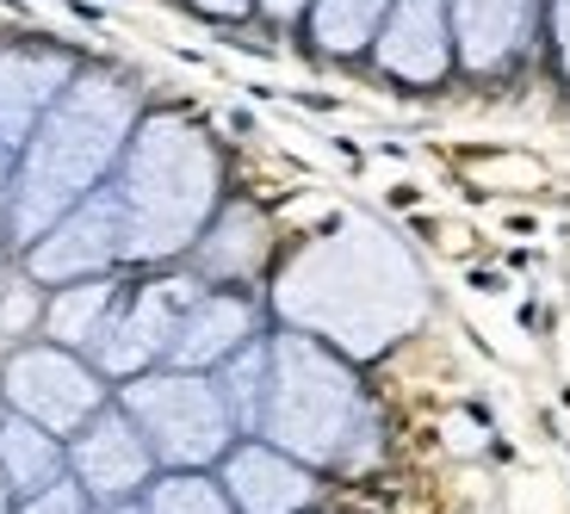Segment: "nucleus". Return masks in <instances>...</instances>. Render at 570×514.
Here are the masks:
<instances>
[{"label": "nucleus", "mask_w": 570, "mask_h": 514, "mask_svg": "<svg viewBox=\"0 0 570 514\" xmlns=\"http://www.w3.org/2000/svg\"><path fill=\"white\" fill-rule=\"evenodd\" d=\"M267 304L279 323L366 366L422 329L434 291H428V273L415 267V255L385 224L347 217L273 273Z\"/></svg>", "instance_id": "1"}, {"label": "nucleus", "mask_w": 570, "mask_h": 514, "mask_svg": "<svg viewBox=\"0 0 570 514\" xmlns=\"http://www.w3.org/2000/svg\"><path fill=\"white\" fill-rule=\"evenodd\" d=\"M142 118V93L112 69H81L62 100L38 118L13 156V248L38 243L69 205L112 180L130 130Z\"/></svg>", "instance_id": "2"}, {"label": "nucleus", "mask_w": 570, "mask_h": 514, "mask_svg": "<svg viewBox=\"0 0 570 514\" xmlns=\"http://www.w3.org/2000/svg\"><path fill=\"white\" fill-rule=\"evenodd\" d=\"M125 211V267L186 260L224 205V156L212 130L186 112H142L112 168Z\"/></svg>", "instance_id": "3"}, {"label": "nucleus", "mask_w": 570, "mask_h": 514, "mask_svg": "<svg viewBox=\"0 0 570 514\" xmlns=\"http://www.w3.org/2000/svg\"><path fill=\"white\" fill-rule=\"evenodd\" d=\"M255 434L304 458L311 472H360L379 453V409L360 385L354 359L279 323L267 335V385H261Z\"/></svg>", "instance_id": "4"}, {"label": "nucleus", "mask_w": 570, "mask_h": 514, "mask_svg": "<svg viewBox=\"0 0 570 514\" xmlns=\"http://www.w3.org/2000/svg\"><path fill=\"white\" fill-rule=\"evenodd\" d=\"M118 403L142 428L161 472H217V458L243 441L217 372L193 366H149L118 385Z\"/></svg>", "instance_id": "5"}, {"label": "nucleus", "mask_w": 570, "mask_h": 514, "mask_svg": "<svg viewBox=\"0 0 570 514\" xmlns=\"http://www.w3.org/2000/svg\"><path fill=\"white\" fill-rule=\"evenodd\" d=\"M205 279L199 273H156V279H137V286H118L112 310H106L100 335L87 342V359L125 385L149 366H168L174 354V335H180L186 310L199 304Z\"/></svg>", "instance_id": "6"}, {"label": "nucleus", "mask_w": 570, "mask_h": 514, "mask_svg": "<svg viewBox=\"0 0 570 514\" xmlns=\"http://www.w3.org/2000/svg\"><path fill=\"white\" fill-rule=\"evenodd\" d=\"M0 403L69 441L75 428H87L112 403V378L75 347L31 342V347H13L7 366H0Z\"/></svg>", "instance_id": "7"}, {"label": "nucleus", "mask_w": 570, "mask_h": 514, "mask_svg": "<svg viewBox=\"0 0 570 514\" xmlns=\"http://www.w3.org/2000/svg\"><path fill=\"white\" fill-rule=\"evenodd\" d=\"M19 267L38 286H69V279H100V273L125 267V211H118L112 180L94 186L81 205L57 217L38 243L19 248Z\"/></svg>", "instance_id": "8"}, {"label": "nucleus", "mask_w": 570, "mask_h": 514, "mask_svg": "<svg viewBox=\"0 0 570 514\" xmlns=\"http://www.w3.org/2000/svg\"><path fill=\"white\" fill-rule=\"evenodd\" d=\"M156 453H149V441H142V428L130 422L125 403H106L87 428L69 434V477L94 496V508H106V502H137L142 490L156 484Z\"/></svg>", "instance_id": "9"}, {"label": "nucleus", "mask_w": 570, "mask_h": 514, "mask_svg": "<svg viewBox=\"0 0 570 514\" xmlns=\"http://www.w3.org/2000/svg\"><path fill=\"white\" fill-rule=\"evenodd\" d=\"M372 62L403 87H434L459 69L446 0H391L372 31Z\"/></svg>", "instance_id": "10"}, {"label": "nucleus", "mask_w": 570, "mask_h": 514, "mask_svg": "<svg viewBox=\"0 0 570 514\" xmlns=\"http://www.w3.org/2000/svg\"><path fill=\"white\" fill-rule=\"evenodd\" d=\"M217 484L229 490L236 514H311L316 508V472L304 458H292L285 446L243 434L217 458Z\"/></svg>", "instance_id": "11"}, {"label": "nucleus", "mask_w": 570, "mask_h": 514, "mask_svg": "<svg viewBox=\"0 0 570 514\" xmlns=\"http://www.w3.org/2000/svg\"><path fill=\"white\" fill-rule=\"evenodd\" d=\"M81 62L57 43H0V156H19L38 118L62 100Z\"/></svg>", "instance_id": "12"}, {"label": "nucleus", "mask_w": 570, "mask_h": 514, "mask_svg": "<svg viewBox=\"0 0 570 514\" xmlns=\"http://www.w3.org/2000/svg\"><path fill=\"white\" fill-rule=\"evenodd\" d=\"M453 57L465 75H502L521 62L540 26V0H446Z\"/></svg>", "instance_id": "13"}, {"label": "nucleus", "mask_w": 570, "mask_h": 514, "mask_svg": "<svg viewBox=\"0 0 570 514\" xmlns=\"http://www.w3.org/2000/svg\"><path fill=\"white\" fill-rule=\"evenodd\" d=\"M261 335V304L236 286H205L199 304L186 310L180 335H174L168 366H193V372H217L236 347H248Z\"/></svg>", "instance_id": "14"}, {"label": "nucleus", "mask_w": 570, "mask_h": 514, "mask_svg": "<svg viewBox=\"0 0 570 514\" xmlns=\"http://www.w3.org/2000/svg\"><path fill=\"white\" fill-rule=\"evenodd\" d=\"M267 217L255 205H217V217L205 224V236L193 243V273L205 286H248L267 260Z\"/></svg>", "instance_id": "15"}, {"label": "nucleus", "mask_w": 570, "mask_h": 514, "mask_svg": "<svg viewBox=\"0 0 570 514\" xmlns=\"http://www.w3.org/2000/svg\"><path fill=\"white\" fill-rule=\"evenodd\" d=\"M62 472H69V441L62 434L38 428L19 409L0 415V477L13 484V496H31V490L57 484Z\"/></svg>", "instance_id": "16"}, {"label": "nucleus", "mask_w": 570, "mask_h": 514, "mask_svg": "<svg viewBox=\"0 0 570 514\" xmlns=\"http://www.w3.org/2000/svg\"><path fill=\"white\" fill-rule=\"evenodd\" d=\"M118 298V279L112 273H100V279H69V286H57L50 298H43V342L57 347H75V354H87V342L100 335L106 310H112Z\"/></svg>", "instance_id": "17"}, {"label": "nucleus", "mask_w": 570, "mask_h": 514, "mask_svg": "<svg viewBox=\"0 0 570 514\" xmlns=\"http://www.w3.org/2000/svg\"><path fill=\"white\" fill-rule=\"evenodd\" d=\"M385 7L391 0H311L304 26H311L316 50H328V57H360V50H372V31H379Z\"/></svg>", "instance_id": "18"}, {"label": "nucleus", "mask_w": 570, "mask_h": 514, "mask_svg": "<svg viewBox=\"0 0 570 514\" xmlns=\"http://www.w3.org/2000/svg\"><path fill=\"white\" fill-rule=\"evenodd\" d=\"M137 502H142V514H236L217 472H156V484L142 490Z\"/></svg>", "instance_id": "19"}, {"label": "nucleus", "mask_w": 570, "mask_h": 514, "mask_svg": "<svg viewBox=\"0 0 570 514\" xmlns=\"http://www.w3.org/2000/svg\"><path fill=\"white\" fill-rule=\"evenodd\" d=\"M43 323V286L38 279H7V286H0V329L7 335H26V329H38Z\"/></svg>", "instance_id": "20"}, {"label": "nucleus", "mask_w": 570, "mask_h": 514, "mask_svg": "<svg viewBox=\"0 0 570 514\" xmlns=\"http://www.w3.org/2000/svg\"><path fill=\"white\" fill-rule=\"evenodd\" d=\"M13 514H94V496H87V490L62 472L57 484H43V490H31V496H19Z\"/></svg>", "instance_id": "21"}, {"label": "nucleus", "mask_w": 570, "mask_h": 514, "mask_svg": "<svg viewBox=\"0 0 570 514\" xmlns=\"http://www.w3.org/2000/svg\"><path fill=\"white\" fill-rule=\"evenodd\" d=\"M546 38H552V57L570 81V0H546Z\"/></svg>", "instance_id": "22"}, {"label": "nucleus", "mask_w": 570, "mask_h": 514, "mask_svg": "<svg viewBox=\"0 0 570 514\" xmlns=\"http://www.w3.org/2000/svg\"><path fill=\"white\" fill-rule=\"evenodd\" d=\"M0 248H13V156H0Z\"/></svg>", "instance_id": "23"}, {"label": "nucleus", "mask_w": 570, "mask_h": 514, "mask_svg": "<svg viewBox=\"0 0 570 514\" xmlns=\"http://www.w3.org/2000/svg\"><path fill=\"white\" fill-rule=\"evenodd\" d=\"M255 7L273 19V26H298V19L311 13V0H255Z\"/></svg>", "instance_id": "24"}, {"label": "nucleus", "mask_w": 570, "mask_h": 514, "mask_svg": "<svg viewBox=\"0 0 570 514\" xmlns=\"http://www.w3.org/2000/svg\"><path fill=\"white\" fill-rule=\"evenodd\" d=\"M186 7H199V13H212V19H243V13H255V0H186Z\"/></svg>", "instance_id": "25"}, {"label": "nucleus", "mask_w": 570, "mask_h": 514, "mask_svg": "<svg viewBox=\"0 0 570 514\" xmlns=\"http://www.w3.org/2000/svg\"><path fill=\"white\" fill-rule=\"evenodd\" d=\"M94 514H142V502H106V508H94Z\"/></svg>", "instance_id": "26"}, {"label": "nucleus", "mask_w": 570, "mask_h": 514, "mask_svg": "<svg viewBox=\"0 0 570 514\" xmlns=\"http://www.w3.org/2000/svg\"><path fill=\"white\" fill-rule=\"evenodd\" d=\"M13 502H19V496H13V484L0 477V514H13Z\"/></svg>", "instance_id": "27"}, {"label": "nucleus", "mask_w": 570, "mask_h": 514, "mask_svg": "<svg viewBox=\"0 0 570 514\" xmlns=\"http://www.w3.org/2000/svg\"><path fill=\"white\" fill-rule=\"evenodd\" d=\"M0 286H7V279H0Z\"/></svg>", "instance_id": "28"}]
</instances>
